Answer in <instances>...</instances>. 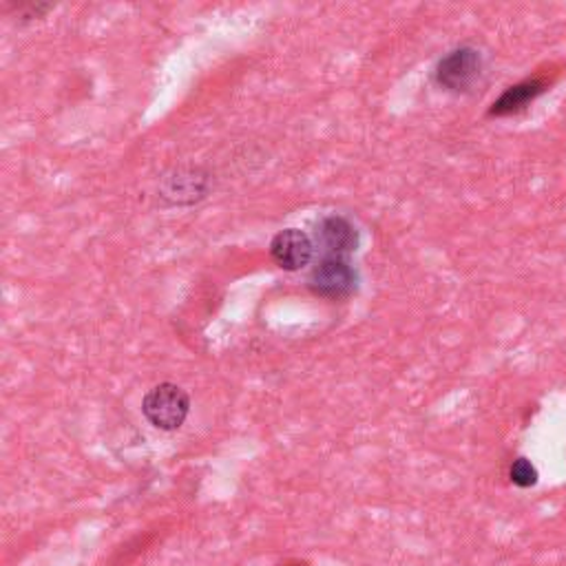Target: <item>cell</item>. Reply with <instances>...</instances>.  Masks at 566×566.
Masks as SVG:
<instances>
[{
  "label": "cell",
  "instance_id": "6",
  "mask_svg": "<svg viewBox=\"0 0 566 566\" xmlns=\"http://www.w3.org/2000/svg\"><path fill=\"white\" fill-rule=\"evenodd\" d=\"M270 257L284 270H301L314 257V244L308 233L299 228H286L270 242Z\"/></svg>",
  "mask_w": 566,
  "mask_h": 566
},
{
  "label": "cell",
  "instance_id": "4",
  "mask_svg": "<svg viewBox=\"0 0 566 566\" xmlns=\"http://www.w3.org/2000/svg\"><path fill=\"white\" fill-rule=\"evenodd\" d=\"M211 191V178L200 169H178L164 175L160 197L171 206H191L204 200Z\"/></svg>",
  "mask_w": 566,
  "mask_h": 566
},
{
  "label": "cell",
  "instance_id": "1",
  "mask_svg": "<svg viewBox=\"0 0 566 566\" xmlns=\"http://www.w3.org/2000/svg\"><path fill=\"white\" fill-rule=\"evenodd\" d=\"M191 412L189 394L175 383H160L142 401L145 418L160 431H178Z\"/></svg>",
  "mask_w": 566,
  "mask_h": 566
},
{
  "label": "cell",
  "instance_id": "2",
  "mask_svg": "<svg viewBox=\"0 0 566 566\" xmlns=\"http://www.w3.org/2000/svg\"><path fill=\"white\" fill-rule=\"evenodd\" d=\"M482 54L473 47H458L445 54L436 70H434V81L440 89L451 92V94H467L471 92L480 76H482Z\"/></svg>",
  "mask_w": 566,
  "mask_h": 566
},
{
  "label": "cell",
  "instance_id": "8",
  "mask_svg": "<svg viewBox=\"0 0 566 566\" xmlns=\"http://www.w3.org/2000/svg\"><path fill=\"white\" fill-rule=\"evenodd\" d=\"M537 478H540V473H537L535 464H533L528 458H524V456L515 458V460L511 462V467H509V480H511L515 487H520V489L535 487V484H537Z\"/></svg>",
  "mask_w": 566,
  "mask_h": 566
},
{
  "label": "cell",
  "instance_id": "3",
  "mask_svg": "<svg viewBox=\"0 0 566 566\" xmlns=\"http://www.w3.org/2000/svg\"><path fill=\"white\" fill-rule=\"evenodd\" d=\"M308 286L314 295L325 299H345L359 286V275L350 259L323 257L310 273Z\"/></svg>",
  "mask_w": 566,
  "mask_h": 566
},
{
  "label": "cell",
  "instance_id": "5",
  "mask_svg": "<svg viewBox=\"0 0 566 566\" xmlns=\"http://www.w3.org/2000/svg\"><path fill=\"white\" fill-rule=\"evenodd\" d=\"M317 242L323 250V257H343L348 259L359 248V231L354 222L343 215H325L317 224Z\"/></svg>",
  "mask_w": 566,
  "mask_h": 566
},
{
  "label": "cell",
  "instance_id": "7",
  "mask_svg": "<svg viewBox=\"0 0 566 566\" xmlns=\"http://www.w3.org/2000/svg\"><path fill=\"white\" fill-rule=\"evenodd\" d=\"M551 83L546 78H528L513 87H509L489 109L491 118H504L524 111L531 103H535L542 94H546Z\"/></svg>",
  "mask_w": 566,
  "mask_h": 566
}]
</instances>
